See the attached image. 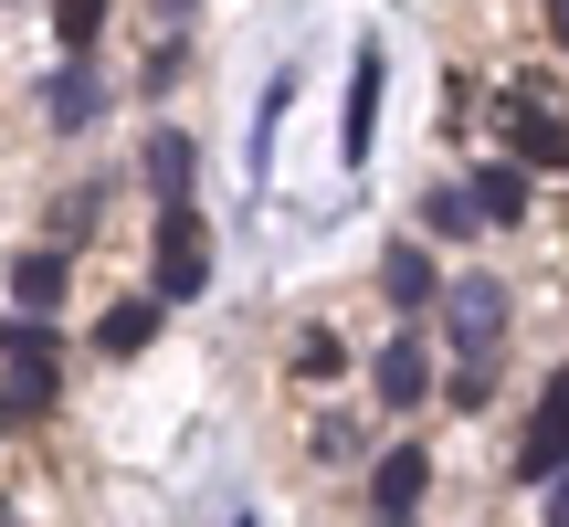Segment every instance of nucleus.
I'll return each instance as SVG.
<instances>
[{
  "instance_id": "nucleus-1",
  "label": "nucleus",
  "mask_w": 569,
  "mask_h": 527,
  "mask_svg": "<svg viewBox=\"0 0 569 527\" xmlns=\"http://www.w3.org/2000/svg\"><path fill=\"white\" fill-rule=\"evenodd\" d=\"M443 338H453L465 369H486L496 348H507V285H496V275H453L443 285Z\"/></svg>"
},
{
  "instance_id": "nucleus-8",
  "label": "nucleus",
  "mask_w": 569,
  "mask_h": 527,
  "mask_svg": "<svg viewBox=\"0 0 569 527\" xmlns=\"http://www.w3.org/2000/svg\"><path fill=\"white\" fill-rule=\"evenodd\" d=\"M380 296L401 306V317H411V306H432V296H443V285H432V253L422 243H390L380 253Z\"/></svg>"
},
{
  "instance_id": "nucleus-3",
  "label": "nucleus",
  "mask_w": 569,
  "mask_h": 527,
  "mask_svg": "<svg viewBox=\"0 0 569 527\" xmlns=\"http://www.w3.org/2000/svg\"><path fill=\"white\" fill-rule=\"evenodd\" d=\"M517 475H528V486H559L569 475V369L538 390V422H528V444H517Z\"/></svg>"
},
{
  "instance_id": "nucleus-7",
  "label": "nucleus",
  "mask_w": 569,
  "mask_h": 527,
  "mask_svg": "<svg viewBox=\"0 0 569 527\" xmlns=\"http://www.w3.org/2000/svg\"><path fill=\"white\" fill-rule=\"evenodd\" d=\"M422 486H432V454H380V475H369L380 517H422Z\"/></svg>"
},
{
  "instance_id": "nucleus-21",
  "label": "nucleus",
  "mask_w": 569,
  "mask_h": 527,
  "mask_svg": "<svg viewBox=\"0 0 569 527\" xmlns=\"http://www.w3.org/2000/svg\"><path fill=\"white\" fill-rule=\"evenodd\" d=\"M380 527H411V517H380Z\"/></svg>"
},
{
  "instance_id": "nucleus-19",
  "label": "nucleus",
  "mask_w": 569,
  "mask_h": 527,
  "mask_svg": "<svg viewBox=\"0 0 569 527\" xmlns=\"http://www.w3.org/2000/svg\"><path fill=\"white\" fill-rule=\"evenodd\" d=\"M549 32H559V42H569V0H549Z\"/></svg>"
},
{
  "instance_id": "nucleus-14",
  "label": "nucleus",
  "mask_w": 569,
  "mask_h": 527,
  "mask_svg": "<svg viewBox=\"0 0 569 527\" xmlns=\"http://www.w3.org/2000/svg\"><path fill=\"white\" fill-rule=\"evenodd\" d=\"M465 201H475V222H517V211H528V180H517V169H486Z\"/></svg>"
},
{
  "instance_id": "nucleus-10",
  "label": "nucleus",
  "mask_w": 569,
  "mask_h": 527,
  "mask_svg": "<svg viewBox=\"0 0 569 527\" xmlns=\"http://www.w3.org/2000/svg\"><path fill=\"white\" fill-rule=\"evenodd\" d=\"M11 296H21V317H53V306H63V253H21L11 264Z\"/></svg>"
},
{
  "instance_id": "nucleus-9",
  "label": "nucleus",
  "mask_w": 569,
  "mask_h": 527,
  "mask_svg": "<svg viewBox=\"0 0 569 527\" xmlns=\"http://www.w3.org/2000/svg\"><path fill=\"white\" fill-rule=\"evenodd\" d=\"M148 180H159V201H190L201 159H190V138H180V127H159V138H148Z\"/></svg>"
},
{
  "instance_id": "nucleus-2",
  "label": "nucleus",
  "mask_w": 569,
  "mask_h": 527,
  "mask_svg": "<svg viewBox=\"0 0 569 527\" xmlns=\"http://www.w3.org/2000/svg\"><path fill=\"white\" fill-rule=\"evenodd\" d=\"M201 285H211V232H201L190 201H169V222H159V306H190Z\"/></svg>"
},
{
  "instance_id": "nucleus-18",
  "label": "nucleus",
  "mask_w": 569,
  "mask_h": 527,
  "mask_svg": "<svg viewBox=\"0 0 569 527\" xmlns=\"http://www.w3.org/2000/svg\"><path fill=\"white\" fill-rule=\"evenodd\" d=\"M549 527H569V475H559V486H549Z\"/></svg>"
},
{
  "instance_id": "nucleus-16",
  "label": "nucleus",
  "mask_w": 569,
  "mask_h": 527,
  "mask_svg": "<svg viewBox=\"0 0 569 527\" xmlns=\"http://www.w3.org/2000/svg\"><path fill=\"white\" fill-rule=\"evenodd\" d=\"M422 222L443 232V243H465V232H486V222H475V201H465V190H432V201H422Z\"/></svg>"
},
{
  "instance_id": "nucleus-20",
  "label": "nucleus",
  "mask_w": 569,
  "mask_h": 527,
  "mask_svg": "<svg viewBox=\"0 0 569 527\" xmlns=\"http://www.w3.org/2000/svg\"><path fill=\"white\" fill-rule=\"evenodd\" d=\"M0 527H11V496H0Z\"/></svg>"
},
{
  "instance_id": "nucleus-4",
  "label": "nucleus",
  "mask_w": 569,
  "mask_h": 527,
  "mask_svg": "<svg viewBox=\"0 0 569 527\" xmlns=\"http://www.w3.org/2000/svg\"><path fill=\"white\" fill-rule=\"evenodd\" d=\"M380 84H390V63H380V42L359 53V74H348V127H338V159L359 169L369 159V127H380Z\"/></svg>"
},
{
  "instance_id": "nucleus-13",
  "label": "nucleus",
  "mask_w": 569,
  "mask_h": 527,
  "mask_svg": "<svg viewBox=\"0 0 569 527\" xmlns=\"http://www.w3.org/2000/svg\"><path fill=\"white\" fill-rule=\"evenodd\" d=\"M148 338H159V306H117V317L96 327V348H106V359H138Z\"/></svg>"
},
{
  "instance_id": "nucleus-12",
  "label": "nucleus",
  "mask_w": 569,
  "mask_h": 527,
  "mask_svg": "<svg viewBox=\"0 0 569 527\" xmlns=\"http://www.w3.org/2000/svg\"><path fill=\"white\" fill-rule=\"evenodd\" d=\"M0 359L32 369V380H53V327L42 317H0Z\"/></svg>"
},
{
  "instance_id": "nucleus-11",
  "label": "nucleus",
  "mask_w": 569,
  "mask_h": 527,
  "mask_svg": "<svg viewBox=\"0 0 569 527\" xmlns=\"http://www.w3.org/2000/svg\"><path fill=\"white\" fill-rule=\"evenodd\" d=\"M422 390H432L422 338H390V348H380V401H422Z\"/></svg>"
},
{
  "instance_id": "nucleus-6",
  "label": "nucleus",
  "mask_w": 569,
  "mask_h": 527,
  "mask_svg": "<svg viewBox=\"0 0 569 527\" xmlns=\"http://www.w3.org/2000/svg\"><path fill=\"white\" fill-rule=\"evenodd\" d=\"M42 117H53L63 138H84V127L106 117V84H96V63H63V74L42 84Z\"/></svg>"
},
{
  "instance_id": "nucleus-15",
  "label": "nucleus",
  "mask_w": 569,
  "mask_h": 527,
  "mask_svg": "<svg viewBox=\"0 0 569 527\" xmlns=\"http://www.w3.org/2000/svg\"><path fill=\"white\" fill-rule=\"evenodd\" d=\"M53 32L74 42V63H96V32H106V0H53Z\"/></svg>"
},
{
  "instance_id": "nucleus-17",
  "label": "nucleus",
  "mask_w": 569,
  "mask_h": 527,
  "mask_svg": "<svg viewBox=\"0 0 569 527\" xmlns=\"http://www.w3.org/2000/svg\"><path fill=\"white\" fill-rule=\"evenodd\" d=\"M84 232H96V190H74V201L53 211V243H84Z\"/></svg>"
},
{
  "instance_id": "nucleus-5",
  "label": "nucleus",
  "mask_w": 569,
  "mask_h": 527,
  "mask_svg": "<svg viewBox=\"0 0 569 527\" xmlns=\"http://www.w3.org/2000/svg\"><path fill=\"white\" fill-rule=\"evenodd\" d=\"M507 138L528 148V159L569 169V127H559V106H549V96H528V84H517V96H507Z\"/></svg>"
}]
</instances>
